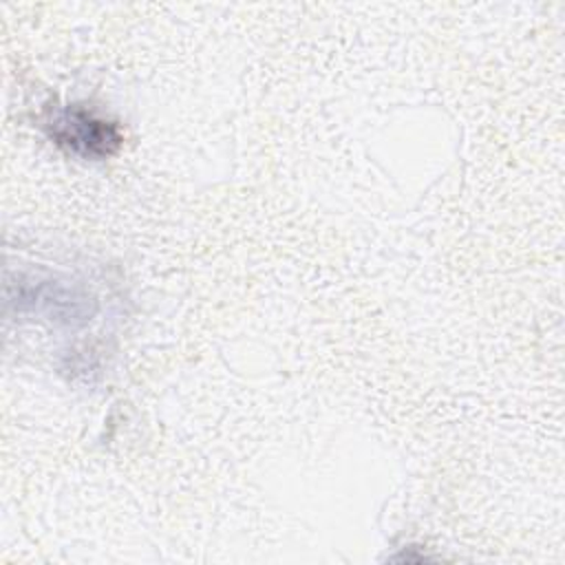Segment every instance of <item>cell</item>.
<instances>
[{"label":"cell","instance_id":"cell-1","mask_svg":"<svg viewBox=\"0 0 565 565\" xmlns=\"http://www.w3.org/2000/svg\"><path fill=\"white\" fill-rule=\"evenodd\" d=\"M44 128L57 146L84 159L110 157L121 146L119 126L79 104L51 110Z\"/></svg>","mask_w":565,"mask_h":565}]
</instances>
